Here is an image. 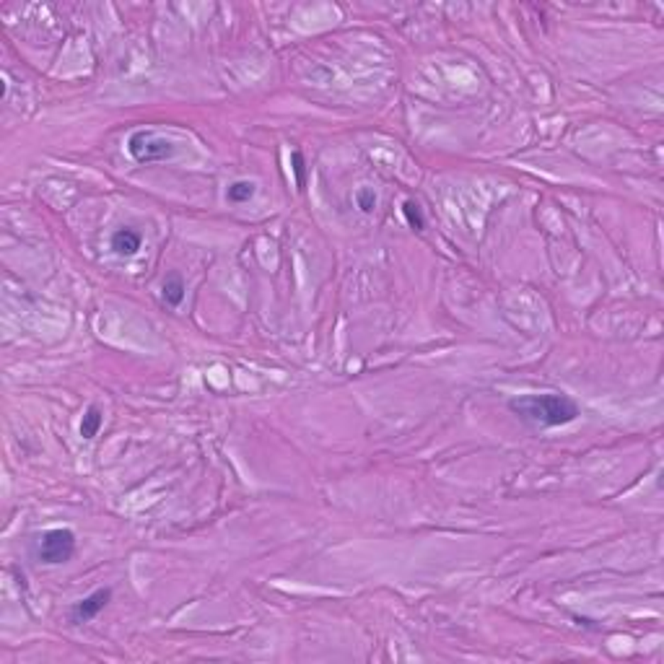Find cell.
Here are the masks:
<instances>
[{
  "instance_id": "6da1fadb",
  "label": "cell",
  "mask_w": 664,
  "mask_h": 664,
  "mask_svg": "<svg viewBox=\"0 0 664 664\" xmlns=\"http://www.w3.org/2000/svg\"><path fill=\"white\" fill-rule=\"evenodd\" d=\"M506 408L511 410L519 421L529 426H540V428H558L568 426L581 415V408L576 405L568 394L545 392V394H516L506 402Z\"/></svg>"
},
{
  "instance_id": "7a4b0ae2",
  "label": "cell",
  "mask_w": 664,
  "mask_h": 664,
  "mask_svg": "<svg viewBox=\"0 0 664 664\" xmlns=\"http://www.w3.org/2000/svg\"><path fill=\"white\" fill-rule=\"evenodd\" d=\"M37 560L47 566H60L68 563L76 555V532L68 527H55L42 532L37 543Z\"/></svg>"
},
{
  "instance_id": "3957f363",
  "label": "cell",
  "mask_w": 664,
  "mask_h": 664,
  "mask_svg": "<svg viewBox=\"0 0 664 664\" xmlns=\"http://www.w3.org/2000/svg\"><path fill=\"white\" fill-rule=\"evenodd\" d=\"M174 143L161 138L159 133L153 130H135L133 135L128 138V153L138 164H156V161H169L174 156Z\"/></svg>"
},
{
  "instance_id": "277c9868",
  "label": "cell",
  "mask_w": 664,
  "mask_h": 664,
  "mask_svg": "<svg viewBox=\"0 0 664 664\" xmlns=\"http://www.w3.org/2000/svg\"><path fill=\"white\" fill-rule=\"evenodd\" d=\"M109 599H112V589H109V587L91 592L89 597L78 599V602L70 607V623H76V626H78V623H89V620H94L99 612H101L106 604H109Z\"/></svg>"
},
{
  "instance_id": "5b68a950",
  "label": "cell",
  "mask_w": 664,
  "mask_h": 664,
  "mask_svg": "<svg viewBox=\"0 0 664 664\" xmlns=\"http://www.w3.org/2000/svg\"><path fill=\"white\" fill-rule=\"evenodd\" d=\"M109 244H112L114 255L120 257H135L138 252H140V247H143V236L138 234L135 228H117L112 234V239H109Z\"/></svg>"
},
{
  "instance_id": "8992f818",
  "label": "cell",
  "mask_w": 664,
  "mask_h": 664,
  "mask_svg": "<svg viewBox=\"0 0 664 664\" xmlns=\"http://www.w3.org/2000/svg\"><path fill=\"white\" fill-rule=\"evenodd\" d=\"M101 423H104V413H101V408H99V405H89L86 413H83V418H81L78 431H81V436L86 438V441H91V438L99 433Z\"/></svg>"
},
{
  "instance_id": "52a82bcc",
  "label": "cell",
  "mask_w": 664,
  "mask_h": 664,
  "mask_svg": "<svg viewBox=\"0 0 664 664\" xmlns=\"http://www.w3.org/2000/svg\"><path fill=\"white\" fill-rule=\"evenodd\" d=\"M161 296H164V301L169 304V306H179L182 299H184V280H182L179 272H169V275H166Z\"/></svg>"
},
{
  "instance_id": "ba28073f",
  "label": "cell",
  "mask_w": 664,
  "mask_h": 664,
  "mask_svg": "<svg viewBox=\"0 0 664 664\" xmlns=\"http://www.w3.org/2000/svg\"><path fill=\"white\" fill-rule=\"evenodd\" d=\"M255 192H257V184H255V182H249V179H236V182H231V184L226 187V200H228V203L242 205V203H249V200L255 197Z\"/></svg>"
},
{
  "instance_id": "9c48e42d",
  "label": "cell",
  "mask_w": 664,
  "mask_h": 664,
  "mask_svg": "<svg viewBox=\"0 0 664 664\" xmlns=\"http://www.w3.org/2000/svg\"><path fill=\"white\" fill-rule=\"evenodd\" d=\"M402 216H405V221H408V226L413 228V231H423V228H426V218H423L421 205L413 203V200H405V203H402Z\"/></svg>"
},
{
  "instance_id": "30bf717a",
  "label": "cell",
  "mask_w": 664,
  "mask_h": 664,
  "mask_svg": "<svg viewBox=\"0 0 664 664\" xmlns=\"http://www.w3.org/2000/svg\"><path fill=\"white\" fill-rule=\"evenodd\" d=\"M291 169H294V174H296V187L304 189L306 187V161H304L301 151L291 153Z\"/></svg>"
},
{
  "instance_id": "8fae6325",
  "label": "cell",
  "mask_w": 664,
  "mask_h": 664,
  "mask_svg": "<svg viewBox=\"0 0 664 664\" xmlns=\"http://www.w3.org/2000/svg\"><path fill=\"white\" fill-rule=\"evenodd\" d=\"M355 203H358V208H361L363 213H371V211H374V205H377V195H374V189H369V187L355 189Z\"/></svg>"
}]
</instances>
